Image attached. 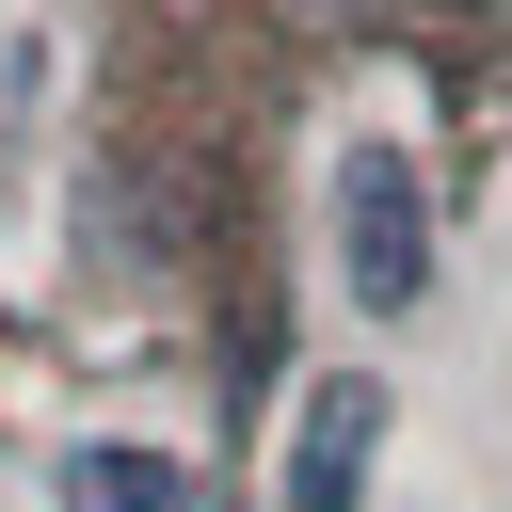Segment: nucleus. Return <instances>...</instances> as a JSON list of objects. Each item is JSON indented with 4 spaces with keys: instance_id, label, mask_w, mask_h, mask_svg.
Instances as JSON below:
<instances>
[{
    "instance_id": "7ed1b4c3",
    "label": "nucleus",
    "mask_w": 512,
    "mask_h": 512,
    "mask_svg": "<svg viewBox=\"0 0 512 512\" xmlns=\"http://www.w3.org/2000/svg\"><path fill=\"white\" fill-rule=\"evenodd\" d=\"M64 512H192L176 448H64Z\"/></svg>"
},
{
    "instance_id": "f03ea898",
    "label": "nucleus",
    "mask_w": 512,
    "mask_h": 512,
    "mask_svg": "<svg viewBox=\"0 0 512 512\" xmlns=\"http://www.w3.org/2000/svg\"><path fill=\"white\" fill-rule=\"evenodd\" d=\"M368 448H384V384L368 368L304 384V416H288V512H352L368 496Z\"/></svg>"
},
{
    "instance_id": "f257e3e1",
    "label": "nucleus",
    "mask_w": 512,
    "mask_h": 512,
    "mask_svg": "<svg viewBox=\"0 0 512 512\" xmlns=\"http://www.w3.org/2000/svg\"><path fill=\"white\" fill-rule=\"evenodd\" d=\"M336 272H352L368 320H416L432 304V192H416L400 144H352L336 160Z\"/></svg>"
}]
</instances>
